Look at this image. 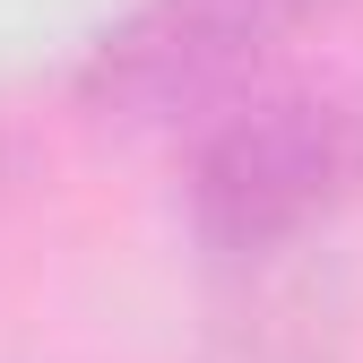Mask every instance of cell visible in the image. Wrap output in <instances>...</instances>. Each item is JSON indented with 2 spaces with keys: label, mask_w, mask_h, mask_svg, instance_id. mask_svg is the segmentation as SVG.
<instances>
[{
  "label": "cell",
  "mask_w": 363,
  "mask_h": 363,
  "mask_svg": "<svg viewBox=\"0 0 363 363\" xmlns=\"http://www.w3.org/2000/svg\"><path fill=\"white\" fill-rule=\"evenodd\" d=\"M173 199L208 259L329 242L363 208V86L259 78L251 96L182 130Z\"/></svg>",
  "instance_id": "cell-1"
},
{
  "label": "cell",
  "mask_w": 363,
  "mask_h": 363,
  "mask_svg": "<svg viewBox=\"0 0 363 363\" xmlns=\"http://www.w3.org/2000/svg\"><path fill=\"white\" fill-rule=\"evenodd\" d=\"M303 35L294 0H130L86 43L78 104L113 130H199Z\"/></svg>",
  "instance_id": "cell-2"
},
{
  "label": "cell",
  "mask_w": 363,
  "mask_h": 363,
  "mask_svg": "<svg viewBox=\"0 0 363 363\" xmlns=\"http://www.w3.org/2000/svg\"><path fill=\"white\" fill-rule=\"evenodd\" d=\"M363 294L329 242L208 259L199 363H354Z\"/></svg>",
  "instance_id": "cell-3"
},
{
  "label": "cell",
  "mask_w": 363,
  "mask_h": 363,
  "mask_svg": "<svg viewBox=\"0 0 363 363\" xmlns=\"http://www.w3.org/2000/svg\"><path fill=\"white\" fill-rule=\"evenodd\" d=\"M26 182H35V147H26V130L0 113V225H9V208L26 199Z\"/></svg>",
  "instance_id": "cell-4"
},
{
  "label": "cell",
  "mask_w": 363,
  "mask_h": 363,
  "mask_svg": "<svg viewBox=\"0 0 363 363\" xmlns=\"http://www.w3.org/2000/svg\"><path fill=\"white\" fill-rule=\"evenodd\" d=\"M303 9V26H346V18H363V0H294Z\"/></svg>",
  "instance_id": "cell-5"
}]
</instances>
